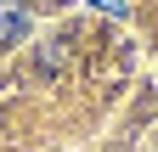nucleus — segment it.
<instances>
[{
  "mask_svg": "<svg viewBox=\"0 0 158 152\" xmlns=\"http://www.w3.org/2000/svg\"><path fill=\"white\" fill-rule=\"evenodd\" d=\"M28 34V6L23 0H0V45H17Z\"/></svg>",
  "mask_w": 158,
  "mask_h": 152,
  "instance_id": "obj_1",
  "label": "nucleus"
},
{
  "mask_svg": "<svg viewBox=\"0 0 158 152\" xmlns=\"http://www.w3.org/2000/svg\"><path fill=\"white\" fill-rule=\"evenodd\" d=\"M102 6H113V11H118V0H102Z\"/></svg>",
  "mask_w": 158,
  "mask_h": 152,
  "instance_id": "obj_2",
  "label": "nucleus"
}]
</instances>
